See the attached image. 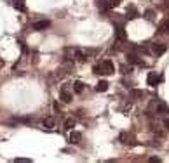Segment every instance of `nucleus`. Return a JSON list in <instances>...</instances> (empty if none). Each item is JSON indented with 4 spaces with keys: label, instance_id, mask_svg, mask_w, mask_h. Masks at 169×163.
I'll return each instance as SVG.
<instances>
[{
    "label": "nucleus",
    "instance_id": "obj_1",
    "mask_svg": "<svg viewBox=\"0 0 169 163\" xmlns=\"http://www.w3.org/2000/svg\"><path fill=\"white\" fill-rule=\"evenodd\" d=\"M99 70H101L103 75H112L113 73V63L110 59H105L101 64H99Z\"/></svg>",
    "mask_w": 169,
    "mask_h": 163
},
{
    "label": "nucleus",
    "instance_id": "obj_2",
    "mask_svg": "<svg viewBox=\"0 0 169 163\" xmlns=\"http://www.w3.org/2000/svg\"><path fill=\"white\" fill-rule=\"evenodd\" d=\"M49 24L51 23L47 21V19H42V21H35L33 24H31V28H33L35 31H42V30H45V28H49Z\"/></svg>",
    "mask_w": 169,
    "mask_h": 163
},
{
    "label": "nucleus",
    "instance_id": "obj_3",
    "mask_svg": "<svg viewBox=\"0 0 169 163\" xmlns=\"http://www.w3.org/2000/svg\"><path fill=\"white\" fill-rule=\"evenodd\" d=\"M119 141L122 142V144H134V137H132L131 134H127V132H122L119 135Z\"/></svg>",
    "mask_w": 169,
    "mask_h": 163
},
{
    "label": "nucleus",
    "instance_id": "obj_4",
    "mask_svg": "<svg viewBox=\"0 0 169 163\" xmlns=\"http://www.w3.org/2000/svg\"><path fill=\"white\" fill-rule=\"evenodd\" d=\"M161 82V76H159L157 73H148V76H147V83L150 87H157V83Z\"/></svg>",
    "mask_w": 169,
    "mask_h": 163
},
{
    "label": "nucleus",
    "instance_id": "obj_5",
    "mask_svg": "<svg viewBox=\"0 0 169 163\" xmlns=\"http://www.w3.org/2000/svg\"><path fill=\"white\" fill-rule=\"evenodd\" d=\"M115 38L119 42H124L126 40V30H124V26H122V24L115 26Z\"/></svg>",
    "mask_w": 169,
    "mask_h": 163
},
{
    "label": "nucleus",
    "instance_id": "obj_6",
    "mask_svg": "<svg viewBox=\"0 0 169 163\" xmlns=\"http://www.w3.org/2000/svg\"><path fill=\"white\" fill-rule=\"evenodd\" d=\"M89 54L91 52H87V50H82V49H75V57L79 61H82V63H86L87 59H89Z\"/></svg>",
    "mask_w": 169,
    "mask_h": 163
},
{
    "label": "nucleus",
    "instance_id": "obj_7",
    "mask_svg": "<svg viewBox=\"0 0 169 163\" xmlns=\"http://www.w3.org/2000/svg\"><path fill=\"white\" fill-rule=\"evenodd\" d=\"M80 139H82V134H80L79 130H71L70 139H68V141H70L71 144H79V142H80Z\"/></svg>",
    "mask_w": 169,
    "mask_h": 163
},
{
    "label": "nucleus",
    "instance_id": "obj_8",
    "mask_svg": "<svg viewBox=\"0 0 169 163\" xmlns=\"http://www.w3.org/2000/svg\"><path fill=\"white\" fill-rule=\"evenodd\" d=\"M59 97L65 101V103H70V101L73 99V94H71V92H68V90H66V87H63V89H61V92H59Z\"/></svg>",
    "mask_w": 169,
    "mask_h": 163
},
{
    "label": "nucleus",
    "instance_id": "obj_9",
    "mask_svg": "<svg viewBox=\"0 0 169 163\" xmlns=\"http://www.w3.org/2000/svg\"><path fill=\"white\" fill-rule=\"evenodd\" d=\"M11 2H12V5H14L19 12H25V11H26V4H25V0H11Z\"/></svg>",
    "mask_w": 169,
    "mask_h": 163
},
{
    "label": "nucleus",
    "instance_id": "obj_10",
    "mask_svg": "<svg viewBox=\"0 0 169 163\" xmlns=\"http://www.w3.org/2000/svg\"><path fill=\"white\" fill-rule=\"evenodd\" d=\"M129 97H131V99H143V97H145V92H143V90H138V89H131Z\"/></svg>",
    "mask_w": 169,
    "mask_h": 163
},
{
    "label": "nucleus",
    "instance_id": "obj_11",
    "mask_svg": "<svg viewBox=\"0 0 169 163\" xmlns=\"http://www.w3.org/2000/svg\"><path fill=\"white\" fill-rule=\"evenodd\" d=\"M152 50H154L157 56H162V54L166 52V45H162V44H154V45H152Z\"/></svg>",
    "mask_w": 169,
    "mask_h": 163
},
{
    "label": "nucleus",
    "instance_id": "obj_12",
    "mask_svg": "<svg viewBox=\"0 0 169 163\" xmlns=\"http://www.w3.org/2000/svg\"><path fill=\"white\" fill-rule=\"evenodd\" d=\"M157 113H161V115H167L169 113V108H167V104L166 103H157Z\"/></svg>",
    "mask_w": 169,
    "mask_h": 163
},
{
    "label": "nucleus",
    "instance_id": "obj_13",
    "mask_svg": "<svg viewBox=\"0 0 169 163\" xmlns=\"http://www.w3.org/2000/svg\"><path fill=\"white\" fill-rule=\"evenodd\" d=\"M127 63L129 64H141V59H139L138 56H136V54H127Z\"/></svg>",
    "mask_w": 169,
    "mask_h": 163
},
{
    "label": "nucleus",
    "instance_id": "obj_14",
    "mask_svg": "<svg viewBox=\"0 0 169 163\" xmlns=\"http://www.w3.org/2000/svg\"><path fill=\"white\" fill-rule=\"evenodd\" d=\"M159 31H161V33H169V18L159 24Z\"/></svg>",
    "mask_w": 169,
    "mask_h": 163
},
{
    "label": "nucleus",
    "instance_id": "obj_15",
    "mask_svg": "<svg viewBox=\"0 0 169 163\" xmlns=\"http://www.w3.org/2000/svg\"><path fill=\"white\" fill-rule=\"evenodd\" d=\"M96 90H98V92H106V90H108V82H105V80L98 82V85H96Z\"/></svg>",
    "mask_w": 169,
    "mask_h": 163
},
{
    "label": "nucleus",
    "instance_id": "obj_16",
    "mask_svg": "<svg viewBox=\"0 0 169 163\" xmlns=\"http://www.w3.org/2000/svg\"><path fill=\"white\" fill-rule=\"evenodd\" d=\"M127 18L129 19H136V18H138V11H136L134 5H129V7H127Z\"/></svg>",
    "mask_w": 169,
    "mask_h": 163
},
{
    "label": "nucleus",
    "instance_id": "obj_17",
    "mask_svg": "<svg viewBox=\"0 0 169 163\" xmlns=\"http://www.w3.org/2000/svg\"><path fill=\"white\" fill-rule=\"evenodd\" d=\"M42 125H44L45 129H53V127L56 125V122H54V118H53V116H49V118H44Z\"/></svg>",
    "mask_w": 169,
    "mask_h": 163
},
{
    "label": "nucleus",
    "instance_id": "obj_18",
    "mask_svg": "<svg viewBox=\"0 0 169 163\" xmlns=\"http://www.w3.org/2000/svg\"><path fill=\"white\" fill-rule=\"evenodd\" d=\"M73 127H75V120H73V116L65 120V129H66V130H71Z\"/></svg>",
    "mask_w": 169,
    "mask_h": 163
},
{
    "label": "nucleus",
    "instance_id": "obj_19",
    "mask_svg": "<svg viewBox=\"0 0 169 163\" xmlns=\"http://www.w3.org/2000/svg\"><path fill=\"white\" fill-rule=\"evenodd\" d=\"M98 7L101 9V11H108V9L112 7V4H108L106 0H98Z\"/></svg>",
    "mask_w": 169,
    "mask_h": 163
},
{
    "label": "nucleus",
    "instance_id": "obj_20",
    "mask_svg": "<svg viewBox=\"0 0 169 163\" xmlns=\"http://www.w3.org/2000/svg\"><path fill=\"white\" fill-rule=\"evenodd\" d=\"M73 90H75L77 94H80L84 90V83L82 82H75V83H73Z\"/></svg>",
    "mask_w": 169,
    "mask_h": 163
},
{
    "label": "nucleus",
    "instance_id": "obj_21",
    "mask_svg": "<svg viewBox=\"0 0 169 163\" xmlns=\"http://www.w3.org/2000/svg\"><path fill=\"white\" fill-rule=\"evenodd\" d=\"M132 71V68H131V64H122V66H120V73H124V75H127V73H131Z\"/></svg>",
    "mask_w": 169,
    "mask_h": 163
},
{
    "label": "nucleus",
    "instance_id": "obj_22",
    "mask_svg": "<svg viewBox=\"0 0 169 163\" xmlns=\"http://www.w3.org/2000/svg\"><path fill=\"white\" fill-rule=\"evenodd\" d=\"M31 160H28V158H16V163H30Z\"/></svg>",
    "mask_w": 169,
    "mask_h": 163
},
{
    "label": "nucleus",
    "instance_id": "obj_23",
    "mask_svg": "<svg viewBox=\"0 0 169 163\" xmlns=\"http://www.w3.org/2000/svg\"><path fill=\"white\" fill-rule=\"evenodd\" d=\"M145 18H147V19H154V11H147V12H145Z\"/></svg>",
    "mask_w": 169,
    "mask_h": 163
},
{
    "label": "nucleus",
    "instance_id": "obj_24",
    "mask_svg": "<svg viewBox=\"0 0 169 163\" xmlns=\"http://www.w3.org/2000/svg\"><path fill=\"white\" fill-rule=\"evenodd\" d=\"M18 44L21 45V50H23V52H28V47H26V45H25V42H21V40H19Z\"/></svg>",
    "mask_w": 169,
    "mask_h": 163
},
{
    "label": "nucleus",
    "instance_id": "obj_25",
    "mask_svg": "<svg viewBox=\"0 0 169 163\" xmlns=\"http://www.w3.org/2000/svg\"><path fill=\"white\" fill-rule=\"evenodd\" d=\"M150 161L152 163H159V161H161V158H155V156H154V158H150Z\"/></svg>",
    "mask_w": 169,
    "mask_h": 163
},
{
    "label": "nucleus",
    "instance_id": "obj_26",
    "mask_svg": "<svg viewBox=\"0 0 169 163\" xmlns=\"http://www.w3.org/2000/svg\"><path fill=\"white\" fill-rule=\"evenodd\" d=\"M164 125H166V129L169 130V118H164Z\"/></svg>",
    "mask_w": 169,
    "mask_h": 163
}]
</instances>
